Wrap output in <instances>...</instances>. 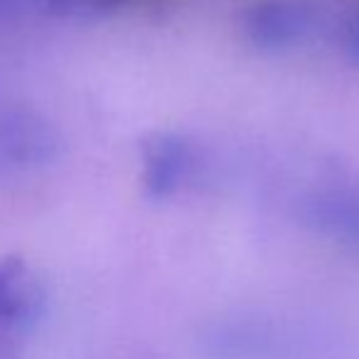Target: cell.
Returning <instances> with one entry per match:
<instances>
[{"label": "cell", "instance_id": "cell-1", "mask_svg": "<svg viewBox=\"0 0 359 359\" xmlns=\"http://www.w3.org/2000/svg\"><path fill=\"white\" fill-rule=\"evenodd\" d=\"M44 308V291L20 257L0 259V320L29 325Z\"/></svg>", "mask_w": 359, "mask_h": 359}, {"label": "cell", "instance_id": "cell-3", "mask_svg": "<svg viewBox=\"0 0 359 359\" xmlns=\"http://www.w3.org/2000/svg\"><path fill=\"white\" fill-rule=\"evenodd\" d=\"M191 166L189 147L181 140L159 137L144 151V184L151 196H166L184 181Z\"/></svg>", "mask_w": 359, "mask_h": 359}, {"label": "cell", "instance_id": "cell-2", "mask_svg": "<svg viewBox=\"0 0 359 359\" xmlns=\"http://www.w3.org/2000/svg\"><path fill=\"white\" fill-rule=\"evenodd\" d=\"M303 213L323 235H330L359 250V194L350 191L316 194L311 201H306Z\"/></svg>", "mask_w": 359, "mask_h": 359}]
</instances>
